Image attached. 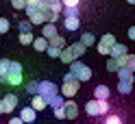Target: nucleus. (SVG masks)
Masks as SVG:
<instances>
[{"label": "nucleus", "mask_w": 135, "mask_h": 124, "mask_svg": "<svg viewBox=\"0 0 135 124\" xmlns=\"http://www.w3.org/2000/svg\"><path fill=\"white\" fill-rule=\"evenodd\" d=\"M0 113H2V98H0Z\"/></svg>", "instance_id": "41"}, {"label": "nucleus", "mask_w": 135, "mask_h": 124, "mask_svg": "<svg viewBox=\"0 0 135 124\" xmlns=\"http://www.w3.org/2000/svg\"><path fill=\"white\" fill-rule=\"evenodd\" d=\"M31 107H33V109H35V111H44V109H46V100H44V98H41L39 94H33Z\"/></svg>", "instance_id": "18"}, {"label": "nucleus", "mask_w": 135, "mask_h": 124, "mask_svg": "<svg viewBox=\"0 0 135 124\" xmlns=\"http://www.w3.org/2000/svg\"><path fill=\"white\" fill-rule=\"evenodd\" d=\"M61 18H81V9L79 7H61Z\"/></svg>", "instance_id": "12"}, {"label": "nucleus", "mask_w": 135, "mask_h": 124, "mask_svg": "<svg viewBox=\"0 0 135 124\" xmlns=\"http://www.w3.org/2000/svg\"><path fill=\"white\" fill-rule=\"evenodd\" d=\"M118 92H120V94H131L133 92V83H129V81H120V83H118Z\"/></svg>", "instance_id": "23"}, {"label": "nucleus", "mask_w": 135, "mask_h": 124, "mask_svg": "<svg viewBox=\"0 0 135 124\" xmlns=\"http://www.w3.org/2000/svg\"><path fill=\"white\" fill-rule=\"evenodd\" d=\"M126 52H129V48H126L124 44H118V41L111 46V50H109V54H111L113 59H115V57H122V54H126Z\"/></svg>", "instance_id": "15"}, {"label": "nucleus", "mask_w": 135, "mask_h": 124, "mask_svg": "<svg viewBox=\"0 0 135 124\" xmlns=\"http://www.w3.org/2000/svg\"><path fill=\"white\" fill-rule=\"evenodd\" d=\"M68 48H70V52L74 54V59H81V57L85 54V50H87V48L83 46L81 41H76V44H70V46H68Z\"/></svg>", "instance_id": "14"}, {"label": "nucleus", "mask_w": 135, "mask_h": 124, "mask_svg": "<svg viewBox=\"0 0 135 124\" xmlns=\"http://www.w3.org/2000/svg\"><path fill=\"white\" fill-rule=\"evenodd\" d=\"M33 48H35L37 52H44L46 48H48V39L46 37H33V44H31Z\"/></svg>", "instance_id": "19"}, {"label": "nucleus", "mask_w": 135, "mask_h": 124, "mask_svg": "<svg viewBox=\"0 0 135 124\" xmlns=\"http://www.w3.org/2000/svg\"><path fill=\"white\" fill-rule=\"evenodd\" d=\"M52 35H57V26H55L52 22H44V24H41V37L50 39Z\"/></svg>", "instance_id": "13"}, {"label": "nucleus", "mask_w": 135, "mask_h": 124, "mask_svg": "<svg viewBox=\"0 0 135 124\" xmlns=\"http://www.w3.org/2000/svg\"><path fill=\"white\" fill-rule=\"evenodd\" d=\"M63 111H65V120H76L79 118V105L72 98H65L63 100Z\"/></svg>", "instance_id": "7"}, {"label": "nucleus", "mask_w": 135, "mask_h": 124, "mask_svg": "<svg viewBox=\"0 0 135 124\" xmlns=\"http://www.w3.org/2000/svg\"><path fill=\"white\" fill-rule=\"evenodd\" d=\"M7 124H24L20 118H9V122H7Z\"/></svg>", "instance_id": "38"}, {"label": "nucleus", "mask_w": 135, "mask_h": 124, "mask_svg": "<svg viewBox=\"0 0 135 124\" xmlns=\"http://www.w3.org/2000/svg\"><path fill=\"white\" fill-rule=\"evenodd\" d=\"M81 44L85 46V48H89V46L96 44V37L91 35V33H83V35H81Z\"/></svg>", "instance_id": "24"}, {"label": "nucleus", "mask_w": 135, "mask_h": 124, "mask_svg": "<svg viewBox=\"0 0 135 124\" xmlns=\"http://www.w3.org/2000/svg\"><path fill=\"white\" fill-rule=\"evenodd\" d=\"M37 94H39V96L48 102L52 96H57V94H59V87L55 85L52 81H41V83H37Z\"/></svg>", "instance_id": "4"}, {"label": "nucleus", "mask_w": 135, "mask_h": 124, "mask_svg": "<svg viewBox=\"0 0 135 124\" xmlns=\"http://www.w3.org/2000/svg\"><path fill=\"white\" fill-rule=\"evenodd\" d=\"M28 124H35V122H28Z\"/></svg>", "instance_id": "43"}, {"label": "nucleus", "mask_w": 135, "mask_h": 124, "mask_svg": "<svg viewBox=\"0 0 135 124\" xmlns=\"http://www.w3.org/2000/svg\"><path fill=\"white\" fill-rule=\"evenodd\" d=\"M48 46H55V48H65V37L57 33V35H52V37L48 39Z\"/></svg>", "instance_id": "20"}, {"label": "nucleus", "mask_w": 135, "mask_h": 124, "mask_svg": "<svg viewBox=\"0 0 135 124\" xmlns=\"http://www.w3.org/2000/svg\"><path fill=\"white\" fill-rule=\"evenodd\" d=\"M9 59H0V81L4 83V76H7V70H9Z\"/></svg>", "instance_id": "26"}, {"label": "nucleus", "mask_w": 135, "mask_h": 124, "mask_svg": "<svg viewBox=\"0 0 135 124\" xmlns=\"http://www.w3.org/2000/svg\"><path fill=\"white\" fill-rule=\"evenodd\" d=\"M103 118H105V124H124L122 115H118V113H107V115H103Z\"/></svg>", "instance_id": "22"}, {"label": "nucleus", "mask_w": 135, "mask_h": 124, "mask_svg": "<svg viewBox=\"0 0 135 124\" xmlns=\"http://www.w3.org/2000/svg\"><path fill=\"white\" fill-rule=\"evenodd\" d=\"M18 118H20L24 124H28V122H35V120H37V111L33 109V107H24V109L20 111V115H18Z\"/></svg>", "instance_id": "10"}, {"label": "nucleus", "mask_w": 135, "mask_h": 124, "mask_svg": "<svg viewBox=\"0 0 135 124\" xmlns=\"http://www.w3.org/2000/svg\"><path fill=\"white\" fill-rule=\"evenodd\" d=\"M100 44H103V46H109V48H111V46L115 44V37L111 35V33H107V35H103V37H100Z\"/></svg>", "instance_id": "28"}, {"label": "nucleus", "mask_w": 135, "mask_h": 124, "mask_svg": "<svg viewBox=\"0 0 135 124\" xmlns=\"http://www.w3.org/2000/svg\"><path fill=\"white\" fill-rule=\"evenodd\" d=\"M24 11H26V18H28V22L35 26V24H44L46 20H44V13H41V9L35 4V7H24Z\"/></svg>", "instance_id": "6"}, {"label": "nucleus", "mask_w": 135, "mask_h": 124, "mask_svg": "<svg viewBox=\"0 0 135 124\" xmlns=\"http://www.w3.org/2000/svg\"><path fill=\"white\" fill-rule=\"evenodd\" d=\"M18 39H20L22 46H31V44H33V33H20Z\"/></svg>", "instance_id": "27"}, {"label": "nucleus", "mask_w": 135, "mask_h": 124, "mask_svg": "<svg viewBox=\"0 0 135 124\" xmlns=\"http://www.w3.org/2000/svg\"><path fill=\"white\" fill-rule=\"evenodd\" d=\"M63 100H65V98H63L61 94H57V96H52V98H50V100L46 102V107H50V109H55V107H61V105H63Z\"/></svg>", "instance_id": "25"}, {"label": "nucleus", "mask_w": 135, "mask_h": 124, "mask_svg": "<svg viewBox=\"0 0 135 124\" xmlns=\"http://www.w3.org/2000/svg\"><path fill=\"white\" fill-rule=\"evenodd\" d=\"M115 74H118V81H129V83H133V70H129V68H118Z\"/></svg>", "instance_id": "17"}, {"label": "nucleus", "mask_w": 135, "mask_h": 124, "mask_svg": "<svg viewBox=\"0 0 135 124\" xmlns=\"http://www.w3.org/2000/svg\"><path fill=\"white\" fill-rule=\"evenodd\" d=\"M79 24H81V20L79 18H63V28L65 31H79Z\"/></svg>", "instance_id": "16"}, {"label": "nucleus", "mask_w": 135, "mask_h": 124, "mask_svg": "<svg viewBox=\"0 0 135 124\" xmlns=\"http://www.w3.org/2000/svg\"><path fill=\"white\" fill-rule=\"evenodd\" d=\"M70 72H72V76L76 78L79 83H85V81L91 78V68L85 65V63H81L79 59H74V61L70 63Z\"/></svg>", "instance_id": "3"}, {"label": "nucleus", "mask_w": 135, "mask_h": 124, "mask_svg": "<svg viewBox=\"0 0 135 124\" xmlns=\"http://www.w3.org/2000/svg\"><path fill=\"white\" fill-rule=\"evenodd\" d=\"M41 0H26V7H35V4H39Z\"/></svg>", "instance_id": "39"}, {"label": "nucleus", "mask_w": 135, "mask_h": 124, "mask_svg": "<svg viewBox=\"0 0 135 124\" xmlns=\"http://www.w3.org/2000/svg\"><path fill=\"white\" fill-rule=\"evenodd\" d=\"M107 70H109V72H115V70H118V61L113 59V57L107 61Z\"/></svg>", "instance_id": "36"}, {"label": "nucleus", "mask_w": 135, "mask_h": 124, "mask_svg": "<svg viewBox=\"0 0 135 124\" xmlns=\"http://www.w3.org/2000/svg\"><path fill=\"white\" fill-rule=\"evenodd\" d=\"M61 4H63V7H79L81 0H61Z\"/></svg>", "instance_id": "37"}, {"label": "nucleus", "mask_w": 135, "mask_h": 124, "mask_svg": "<svg viewBox=\"0 0 135 124\" xmlns=\"http://www.w3.org/2000/svg\"><path fill=\"white\" fill-rule=\"evenodd\" d=\"M9 28H11V22L7 18H0V33H9Z\"/></svg>", "instance_id": "31"}, {"label": "nucleus", "mask_w": 135, "mask_h": 124, "mask_svg": "<svg viewBox=\"0 0 135 124\" xmlns=\"http://www.w3.org/2000/svg\"><path fill=\"white\" fill-rule=\"evenodd\" d=\"M18 28H20V33H31V28H33V24H31L28 20H22V22L18 24Z\"/></svg>", "instance_id": "30"}, {"label": "nucleus", "mask_w": 135, "mask_h": 124, "mask_svg": "<svg viewBox=\"0 0 135 124\" xmlns=\"http://www.w3.org/2000/svg\"><path fill=\"white\" fill-rule=\"evenodd\" d=\"M18 96L15 94H7L4 98H2V113H13V109L18 107Z\"/></svg>", "instance_id": "8"}, {"label": "nucleus", "mask_w": 135, "mask_h": 124, "mask_svg": "<svg viewBox=\"0 0 135 124\" xmlns=\"http://www.w3.org/2000/svg\"><path fill=\"white\" fill-rule=\"evenodd\" d=\"M26 92H28V96L37 94V81H28L26 83Z\"/></svg>", "instance_id": "32"}, {"label": "nucleus", "mask_w": 135, "mask_h": 124, "mask_svg": "<svg viewBox=\"0 0 135 124\" xmlns=\"http://www.w3.org/2000/svg\"><path fill=\"white\" fill-rule=\"evenodd\" d=\"M79 85H81V83L76 78H74V81H63V85L59 87V94H61L63 98H74L76 92H79Z\"/></svg>", "instance_id": "5"}, {"label": "nucleus", "mask_w": 135, "mask_h": 124, "mask_svg": "<svg viewBox=\"0 0 135 124\" xmlns=\"http://www.w3.org/2000/svg\"><path fill=\"white\" fill-rule=\"evenodd\" d=\"M59 59H61V61H63L65 65H70V63L74 61V54L70 52V48L65 46V48H61V52H59Z\"/></svg>", "instance_id": "21"}, {"label": "nucleus", "mask_w": 135, "mask_h": 124, "mask_svg": "<svg viewBox=\"0 0 135 124\" xmlns=\"http://www.w3.org/2000/svg\"><path fill=\"white\" fill-rule=\"evenodd\" d=\"M50 59H59V52H61V48H55V46H48L46 50H44Z\"/></svg>", "instance_id": "29"}, {"label": "nucleus", "mask_w": 135, "mask_h": 124, "mask_svg": "<svg viewBox=\"0 0 135 124\" xmlns=\"http://www.w3.org/2000/svg\"><path fill=\"white\" fill-rule=\"evenodd\" d=\"M109 109H111L109 100H98V98H91V100L85 102V113L91 115V118H103V115L109 113Z\"/></svg>", "instance_id": "1"}, {"label": "nucleus", "mask_w": 135, "mask_h": 124, "mask_svg": "<svg viewBox=\"0 0 135 124\" xmlns=\"http://www.w3.org/2000/svg\"><path fill=\"white\" fill-rule=\"evenodd\" d=\"M52 113H55V118H57V120H65V111H63V105H61V107H55V109H52Z\"/></svg>", "instance_id": "33"}, {"label": "nucleus", "mask_w": 135, "mask_h": 124, "mask_svg": "<svg viewBox=\"0 0 135 124\" xmlns=\"http://www.w3.org/2000/svg\"><path fill=\"white\" fill-rule=\"evenodd\" d=\"M115 61H118V68L135 70V54H131V52H126V54H122V57H115Z\"/></svg>", "instance_id": "9"}, {"label": "nucleus", "mask_w": 135, "mask_h": 124, "mask_svg": "<svg viewBox=\"0 0 135 124\" xmlns=\"http://www.w3.org/2000/svg\"><path fill=\"white\" fill-rule=\"evenodd\" d=\"M9 2H11L13 9H24L26 7V0H9Z\"/></svg>", "instance_id": "35"}, {"label": "nucleus", "mask_w": 135, "mask_h": 124, "mask_svg": "<svg viewBox=\"0 0 135 124\" xmlns=\"http://www.w3.org/2000/svg\"><path fill=\"white\" fill-rule=\"evenodd\" d=\"M129 39H135V26L129 28Z\"/></svg>", "instance_id": "40"}, {"label": "nucleus", "mask_w": 135, "mask_h": 124, "mask_svg": "<svg viewBox=\"0 0 135 124\" xmlns=\"http://www.w3.org/2000/svg\"><path fill=\"white\" fill-rule=\"evenodd\" d=\"M126 2H129V4H135V0H126Z\"/></svg>", "instance_id": "42"}, {"label": "nucleus", "mask_w": 135, "mask_h": 124, "mask_svg": "<svg viewBox=\"0 0 135 124\" xmlns=\"http://www.w3.org/2000/svg\"><path fill=\"white\" fill-rule=\"evenodd\" d=\"M22 74H24L22 63L20 61H11L9 63V70H7V76H4V83L11 85V87H18V85H22V81H24Z\"/></svg>", "instance_id": "2"}, {"label": "nucleus", "mask_w": 135, "mask_h": 124, "mask_svg": "<svg viewBox=\"0 0 135 124\" xmlns=\"http://www.w3.org/2000/svg\"><path fill=\"white\" fill-rule=\"evenodd\" d=\"M96 50L100 52V57H109V50H111V48H109V46H103V44H98V46H96Z\"/></svg>", "instance_id": "34"}, {"label": "nucleus", "mask_w": 135, "mask_h": 124, "mask_svg": "<svg viewBox=\"0 0 135 124\" xmlns=\"http://www.w3.org/2000/svg\"><path fill=\"white\" fill-rule=\"evenodd\" d=\"M109 96H111V89L107 85H96L94 87V98H98V100H109Z\"/></svg>", "instance_id": "11"}]
</instances>
